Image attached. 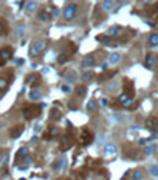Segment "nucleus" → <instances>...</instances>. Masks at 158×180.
Instances as JSON below:
<instances>
[{
	"label": "nucleus",
	"instance_id": "1",
	"mask_svg": "<svg viewBox=\"0 0 158 180\" xmlns=\"http://www.w3.org/2000/svg\"><path fill=\"white\" fill-rule=\"evenodd\" d=\"M22 114H24V117L27 120L37 119V117L41 114V106H38V104H29V106H24Z\"/></svg>",
	"mask_w": 158,
	"mask_h": 180
},
{
	"label": "nucleus",
	"instance_id": "2",
	"mask_svg": "<svg viewBox=\"0 0 158 180\" xmlns=\"http://www.w3.org/2000/svg\"><path fill=\"white\" fill-rule=\"evenodd\" d=\"M46 44H48V43H46L44 40H38V41H35L33 43L32 46H30V49H29V54L32 57H37V56H40L41 52H43V51L46 49Z\"/></svg>",
	"mask_w": 158,
	"mask_h": 180
},
{
	"label": "nucleus",
	"instance_id": "3",
	"mask_svg": "<svg viewBox=\"0 0 158 180\" xmlns=\"http://www.w3.org/2000/svg\"><path fill=\"white\" fill-rule=\"evenodd\" d=\"M76 14H78V5H76V3H68L63 10L65 21H73V19L76 18Z\"/></svg>",
	"mask_w": 158,
	"mask_h": 180
},
{
	"label": "nucleus",
	"instance_id": "4",
	"mask_svg": "<svg viewBox=\"0 0 158 180\" xmlns=\"http://www.w3.org/2000/svg\"><path fill=\"white\" fill-rule=\"evenodd\" d=\"M81 144H84V146H88V144H92L93 142V139H95V136H93V133L92 131H88V130H84L82 133H81Z\"/></svg>",
	"mask_w": 158,
	"mask_h": 180
},
{
	"label": "nucleus",
	"instance_id": "5",
	"mask_svg": "<svg viewBox=\"0 0 158 180\" xmlns=\"http://www.w3.org/2000/svg\"><path fill=\"white\" fill-rule=\"evenodd\" d=\"M123 93L130 98H134V87H133V82L130 79H125V84H123Z\"/></svg>",
	"mask_w": 158,
	"mask_h": 180
},
{
	"label": "nucleus",
	"instance_id": "6",
	"mask_svg": "<svg viewBox=\"0 0 158 180\" xmlns=\"http://www.w3.org/2000/svg\"><path fill=\"white\" fill-rule=\"evenodd\" d=\"M11 57H13V49L11 48H3L0 51V62H2V63H5V62L10 60Z\"/></svg>",
	"mask_w": 158,
	"mask_h": 180
},
{
	"label": "nucleus",
	"instance_id": "7",
	"mask_svg": "<svg viewBox=\"0 0 158 180\" xmlns=\"http://www.w3.org/2000/svg\"><path fill=\"white\" fill-rule=\"evenodd\" d=\"M145 127H147L152 133H158V119L157 117H149Z\"/></svg>",
	"mask_w": 158,
	"mask_h": 180
},
{
	"label": "nucleus",
	"instance_id": "8",
	"mask_svg": "<svg viewBox=\"0 0 158 180\" xmlns=\"http://www.w3.org/2000/svg\"><path fill=\"white\" fill-rule=\"evenodd\" d=\"M24 131V125H16V127H13L10 130V136L13 139H16V138H19L21 136V133Z\"/></svg>",
	"mask_w": 158,
	"mask_h": 180
},
{
	"label": "nucleus",
	"instance_id": "9",
	"mask_svg": "<svg viewBox=\"0 0 158 180\" xmlns=\"http://www.w3.org/2000/svg\"><path fill=\"white\" fill-rule=\"evenodd\" d=\"M120 33H122V27H120V25H114V27H111V29L107 30L106 35H107L109 38H117Z\"/></svg>",
	"mask_w": 158,
	"mask_h": 180
},
{
	"label": "nucleus",
	"instance_id": "10",
	"mask_svg": "<svg viewBox=\"0 0 158 180\" xmlns=\"http://www.w3.org/2000/svg\"><path fill=\"white\" fill-rule=\"evenodd\" d=\"M155 62H157V58L153 54H149L147 57H145V62H144V65H145V68H149V70H152L153 66H155Z\"/></svg>",
	"mask_w": 158,
	"mask_h": 180
},
{
	"label": "nucleus",
	"instance_id": "11",
	"mask_svg": "<svg viewBox=\"0 0 158 180\" xmlns=\"http://www.w3.org/2000/svg\"><path fill=\"white\" fill-rule=\"evenodd\" d=\"M95 65V58H93V56H87L86 58H84L82 60V63H81V66H82V68H90V66H93Z\"/></svg>",
	"mask_w": 158,
	"mask_h": 180
},
{
	"label": "nucleus",
	"instance_id": "12",
	"mask_svg": "<svg viewBox=\"0 0 158 180\" xmlns=\"http://www.w3.org/2000/svg\"><path fill=\"white\" fill-rule=\"evenodd\" d=\"M25 156H29V150H27V147H22L21 150L16 153V164L21 161V160H24Z\"/></svg>",
	"mask_w": 158,
	"mask_h": 180
},
{
	"label": "nucleus",
	"instance_id": "13",
	"mask_svg": "<svg viewBox=\"0 0 158 180\" xmlns=\"http://www.w3.org/2000/svg\"><path fill=\"white\" fill-rule=\"evenodd\" d=\"M62 111L60 109H57V108H54V109H51V114H49V117H51V120H60L62 119Z\"/></svg>",
	"mask_w": 158,
	"mask_h": 180
},
{
	"label": "nucleus",
	"instance_id": "14",
	"mask_svg": "<svg viewBox=\"0 0 158 180\" xmlns=\"http://www.w3.org/2000/svg\"><path fill=\"white\" fill-rule=\"evenodd\" d=\"M59 134V130H57V128H51V130L49 131H46L44 134H43V139H52V138H55V136Z\"/></svg>",
	"mask_w": 158,
	"mask_h": 180
},
{
	"label": "nucleus",
	"instance_id": "15",
	"mask_svg": "<svg viewBox=\"0 0 158 180\" xmlns=\"http://www.w3.org/2000/svg\"><path fill=\"white\" fill-rule=\"evenodd\" d=\"M40 81V76L38 74H30V76H27L25 79V84H30V85H37V82Z\"/></svg>",
	"mask_w": 158,
	"mask_h": 180
},
{
	"label": "nucleus",
	"instance_id": "16",
	"mask_svg": "<svg viewBox=\"0 0 158 180\" xmlns=\"http://www.w3.org/2000/svg\"><path fill=\"white\" fill-rule=\"evenodd\" d=\"M8 85H10V81L6 79V77H3V76H0V93H3L6 89H8Z\"/></svg>",
	"mask_w": 158,
	"mask_h": 180
},
{
	"label": "nucleus",
	"instance_id": "17",
	"mask_svg": "<svg viewBox=\"0 0 158 180\" xmlns=\"http://www.w3.org/2000/svg\"><path fill=\"white\" fill-rule=\"evenodd\" d=\"M149 46L150 48H157L158 46V33H152L149 37Z\"/></svg>",
	"mask_w": 158,
	"mask_h": 180
},
{
	"label": "nucleus",
	"instance_id": "18",
	"mask_svg": "<svg viewBox=\"0 0 158 180\" xmlns=\"http://www.w3.org/2000/svg\"><path fill=\"white\" fill-rule=\"evenodd\" d=\"M60 141H62V150H67L68 147H70V136L68 134H63L60 138Z\"/></svg>",
	"mask_w": 158,
	"mask_h": 180
},
{
	"label": "nucleus",
	"instance_id": "19",
	"mask_svg": "<svg viewBox=\"0 0 158 180\" xmlns=\"http://www.w3.org/2000/svg\"><path fill=\"white\" fill-rule=\"evenodd\" d=\"M142 177H144V172L141 169L131 171V180H142Z\"/></svg>",
	"mask_w": 158,
	"mask_h": 180
},
{
	"label": "nucleus",
	"instance_id": "20",
	"mask_svg": "<svg viewBox=\"0 0 158 180\" xmlns=\"http://www.w3.org/2000/svg\"><path fill=\"white\" fill-rule=\"evenodd\" d=\"M86 93H87V87L86 85H79V87L76 89V98H82Z\"/></svg>",
	"mask_w": 158,
	"mask_h": 180
},
{
	"label": "nucleus",
	"instance_id": "21",
	"mask_svg": "<svg viewBox=\"0 0 158 180\" xmlns=\"http://www.w3.org/2000/svg\"><path fill=\"white\" fill-rule=\"evenodd\" d=\"M68 60H70V56H68V54H65V52H62V54H59V56H57V62H59L60 65L67 63Z\"/></svg>",
	"mask_w": 158,
	"mask_h": 180
},
{
	"label": "nucleus",
	"instance_id": "22",
	"mask_svg": "<svg viewBox=\"0 0 158 180\" xmlns=\"http://www.w3.org/2000/svg\"><path fill=\"white\" fill-rule=\"evenodd\" d=\"M51 13H49V11H46V10H43V11H41V13H40V19H41V21H43V22H48V21H51Z\"/></svg>",
	"mask_w": 158,
	"mask_h": 180
},
{
	"label": "nucleus",
	"instance_id": "23",
	"mask_svg": "<svg viewBox=\"0 0 158 180\" xmlns=\"http://www.w3.org/2000/svg\"><path fill=\"white\" fill-rule=\"evenodd\" d=\"M115 152H117V148H115L114 144H109V146L105 147V153H106V155H114Z\"/></svg>",
	"mask_w": 158,
	"mask_h": 180
},
{
	"label": "nucleus",
	"instance_id": "24",
	"mask_svg": "<svg viewBox=\"0 0 158 180\" xmlns=\"http://www.w3.org/2000/svg\"><path fill=\"white\" fill-rule=\"evenodd\" d=\"M119 60H120V54L114 52V54H111V56H109V63L115 65V63H119Z\"/></svg>",
	"mask_w": 158,
	"mask_h": 180
},
{
	"label": "nucleus",
	"instance_id": "25",
	"mask_svg": "<svg viewBox=\"0 0 158 180\" xmlns=\"http://www.w3.org/2000/svg\"><path fill=\"white\" fill-rule=\"evenodd\" d=\"M30 98H32V100H40V98H41V93L38 92L37 89H35V90L32 89V92H30Z\"/></svg>",
	"mask_w": 158,
	"mask_h": 180
},
{
	"label": "nucleus",
	"instance_id": "26",
	"mask_svg": "<svg viewBox=\"0 0 158 180\" xmlns=\"http://www.w3.org/2000/svg\"><path fill=\"white\" fill-rule=\"evenodd\" d=\"M149 171H150V174H152L153 177H158V164H152Z\"/></svg>",
	"mask_w": 158,
	"mask_h": 180
},
{
	"label": "nucleus",
	"instance_id": "27",
	"mask_svg": "<svg viewBox=\"0 0 158 180\" xmlns=\"http://www.w3.org/2000/svg\"><path fill=\"white\" fill-rule=\"evenodd\" d=\"M63 166H65V160H60V161H57V163H54V164H52L54 169H62Z\"/></svg>",
	"mask_w": 158,
	"mask_h": 180
},
{
	"label": "nucleus",
	"instance_id": "28",
	"mask_svg": "<svg viewBox=\"0 0 158 180\" xmlns=\"http://www.w3.org/2000/svg\"><path fill=\"white\" fill-rule=\"evenodd\" d=\"M95 106H97V101L95 100H92V101H88V104H87V111H95Z\"/></svg>",
	"mask_w": 158,
	"mask_h": 180
},
{
	"label": "nucleus",
	"instance_id": "29",
	"mask_svg": "<svg viewBox=\"0 0 158 180\" xmlns=\"http://www.w3.org/2000/svg\"><path fill=\"white\" fill-rule=\"evenodd\" d=\"M92 77H93V74H92V73H88V71H86V73L82 74V79H84V82L92 81Z\"/></svg>",
	"mask_w": 158,
	"mask_h": 180
},
{
	"label": "nucleus",
	"instance_id": "30",
	"mask_svg": "<svg viewBox=\"0 0 158 180\" xmlns=\"http://www.w3.org/2000/svg\"><path fill=\"white\" fill-rule=\"evenodd\" d=\"M63 76L67 77L68 81H74V79H76V74L73 73V71H71V73H63Z\"/></svg>",
	"mask_w": 158,
	"mask_h": 180
},
{
	"label": "nucleus",
	"instance_id": "31",
	"mask_svg": "<svg viewBox=\"0 0 158 180\" xmlns=\"http://www.w3.org/2000/svg\"><path fill=\"white\" fill-rule=\"evenodd\" d=\"M101 5L105 6V10H111L114 6V2H101Z\"/></svg>",
	"mask_w": 158,
	"mask_h": 180
},
{
	"label": "nucleus",
	"instance_id": "32",
	"mask_svg": "<svg viewBox=\"0 0 158 180\" xmlns=\"http://www.w3.org/2000/svg\"><path fill=\"white\" fill-rule=\"evenodd\" d=\"M68 51H70V52H73V54H74L76 51H78V46H76L74 43H70V44H68Z\"/></svg>",
	"mask_w": 158,
	"mask_h": 180
},
{
	"label": "nucleus",
	"instance_id": "33",
	"mask_svg": "<svg viewBox=\"0 0 158 180\" xmlns=\"http://www.w3.org/2000/svg\"><path fill=\"white\" fill-rule=\"evenodd\" d=\"M6 32V29H5V24L2 22V19H0V35H5Z\"/></svg>",
	"mask_w": 158,
	"mask_h": 180
},
{
	"label": "nucleus",
	"instance_id": "34",
	"mask_svg": "<svg viewBox=\"0 0 158 180\" xmlns=\"http://www.w3.org/2000/svg\"><path fill=\"white\" fill-rule=\"evenodd\" d=\"M153 152H155V146H150L149 148H145V153H147V155L153 153Z\"/></svg>",
	"mask_w": 158,
	"mask_h": 180
},
{
	"label": "nucleus",
	"instance_id": "35",
	"mask_svg": "<svg viewBox=\"0 0 158 180\" xmlns=\"http://www.w3.org/2000/svg\"><path fill=\"white\" fill-rule=\"evenodd\" d=\"M97 40L101 41V43H105V41H109V37H107V35H106V37H98Z\"/></svg>",
	"mask_w": 158,
	"mask_h": 180
},
{
	"label": "nucleus",
	"instance_id": "36",
	"mask_svg": "<svg viewBox=\"0 0 158 180\" xmlns=\"http://www.w3.org/2000/svg\"><path fill=\"white\" fill-rule=\"evenodd\" d=\"M27 6H29L27 10H29V11H32L33 8H35V3H27Z\"/></svg>",
	"mask_w": 158,
	"mask_h": 180
},
{
	"label": "nucleus",
	"instance_id": "37",
	"mask_svg": "<svg viewBox=\"0 0 158 180\" xmlns=\"http://www.w3.org/2000/svg\"><path fill=\"white\" fill-rule=\"evenodd\" d=\"M70 108H73V109H76V108H78V104H76V103H74V101H70Z\"/></svg>",
	"mask_w": 158,
	"mask_h": 180
},
{
	"label": "nucleus",
	"instance_id": "38",
	"mask_svg": "<svg viewBox=\"0 0 158 180\" xmlns=\"http://www.w3.org/2000/svg\"><path fill=\"white\" fill-rule=\"evenodd\" d=\"M59 180H70V179H68V177H63V179H59Z\"/></svg>",
	"mask_w": 158,
	"mask_h": 180
},
{
	"label": "nucleus",
	"instance_id": "39",
	"mask_svg": "<svg viewBox=\"0 0 158 180\" xmlns=\"http://www.w3.org/2000/svg\"><path fill=\"white\" fill-rule=\"evenodd\" d=\"M0 65H3V63H2V62H0Z\"/></svg>",
	"mask_w": 158,
	"mask_h": 180
}]
</instances>
